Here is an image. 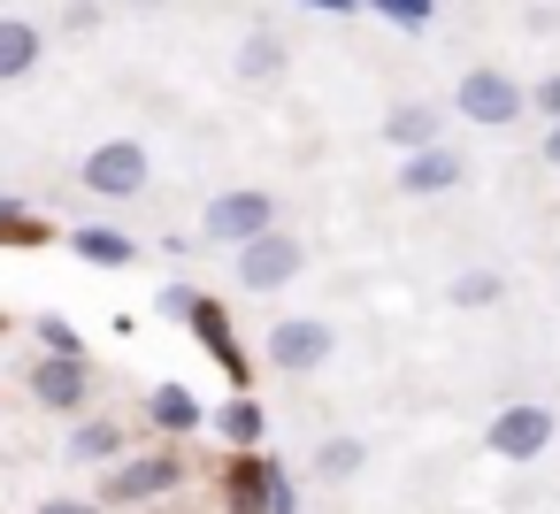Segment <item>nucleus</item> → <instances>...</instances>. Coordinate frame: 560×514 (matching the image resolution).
Instances as JSON below:
<instances>
[{
	"instance_id": "423d86ee",
	"label": "nucleus",
	"mask_w": 560,
	"mask_h": 514,
	"mask_svg": "<svg viewBox=\"0 0 560 514\" xmlns=\"http://www.w3.org/2000/svg\"><path fill=\"white\" fill-rule=\"evenodd\" d=\"M147 177H154V162H147L139 139H108V147H93L78 162V185L93 200H147Z\"/></svg>"
},
{
	"instance_id": "4468645a",
	"label": "nucleus",
	"mask_w": 560,
	"mask_h": 514,
	"mask_svg": "<svg viewBox=\"0 0 560 514\" xmlns=\"http://www.w3.org/2000/svg\"><path fill=\"white\" fill-rule=\"evenodd\" d=\"M70 254L93 261V269H131V261H139V238L116 231V223H78V231H70Z\"/></svg>"
},
{
	"instance_id": "ddd939ff",
	"label": "nucleus",
	"mask_w": 560,
	"mask_h": 514,
	"mask_svg": "<svg viewBox=\"0 0 560 514\" xmlns=\"http://www.w3.org/2000/svg\"><path fill=\"white\" fill-rule=\"evenodd\" d=\"M39 55H47V32H39L32 16H0V85L32 78V70H39Z\"/></svg>"
},
{
	"instance_id": "a211bd4d",
	"label": "nucleus",
	"mask_w": 560,
	"mask_h": 514,
	"mask_svg": "<svg viewBox=\"0 0 560 514\" xmlns=\"http://www.w3.org/2000/svg\"><path fill=\"white\" fill-rule=\"evenodd\" d=\"M70 460H101V468L124 460V422H116V414H85L78 437H70Z\"/></svg>"
},
{
	"instance_id": "bb28decb",
	"label": "nucleus",
	"mask_w": 560,
	"mask_h": 514,
	"mask_svg": "<svg viewBox=\"0 0 560 514\" xmlns=\"http://www.w3.org/2000/svg\"><path fill=\"white\" fill-rule=\"evenodd\" d=\"M537 154H545V170H560V124H545V139H537Z\"/></svg>"
},
{
	"instance_id": "20e7f679",
	"label": "nucleus",
	"mask_w": 560,
	"mask_h": 514,
	"mask_svg": "<svg viewBox=\"0 0 560 514\" xmlns=\"http://www.w3.org/2000/svg\"><path fill=\"white\" fill-rule=\"evenodd\" d=\"M231 269H238V292H284V284H300L307 246H300V238L277 223V231H261V238L231 246Z\"/></svg>"
},
{
	"instance_id": "dca6fc26",
	"label": "nucleus",
	"mask_w": 560,
	"mask_h": 514,
	"mask_svg": "<svg viewBox=\"0 0 560 514\" xmlns=\"http://www.w3.org/2000/svg\"><path fill=\"white\" fill-rule=\"evenodd\" d=\"M231 70H238V85H277L284 78V32H246L238 39V55H231Z\"/></svg>"
},
{
	"instance_id": "1a4fd4ad",
	"label": "nucleus",
	"mask_w": 560,
	"mask_h": 514,
	"mask_svg": "<svg viewBox=\"0 0 560 514\" xmlns=\"http://www.w3.org/2000/svg\"><path fill=\"white\" fill-rule=\"evenodd\" d=\"M552 407L545 399H514V407H499L491 422H483V445L499 453V460H537L545 445H552Z\"/></svg>"
},
{
	"instance_id": "a878e982",
	"label": "nucleus",
	"mask_w": 560,
	"mask_h": 514,
	"mask_svg": "<svg viewBox=\"0 0 560 514\" xmlns=\"http://www.w3.org/2000/svg\"><path fill=\"white\" fill-rule=\"evenodd\" d=\"M39 514H101V506H93V499H47Z\"/></svg>"
},
{
	"instance_id": "2eb2a0df",
	"label": "nucleus",
	"mask_w": 560,
	"mask_h": 514,
	"mask_svg": "<svg viewBox=\"0 0 560 514\" xmlns=\"http://www.w3.org/2000/svg\"><path fill=\"white\" fill-rule=\"evenodd\" d=\"M147 422H154L162 437H192V430H208V407H200L185 384H154V392H147Z\"/></svg>"
},
{
	"instance_id": "9b49d317",
	"label": "nucleus",
	"mask_w": 560,
	"mask_h": 514,
	"mask_svg": "<svg viewBox=\"0 0 560 514\" xmlns=\"http://www.w3.org/2000/svg\"><path fill=\"white\" fill-rule=\"evenodd\" d=\"M468 177V162H460V147H445V139H430V147H415L407 162H399V192L407 200H438V192H453Z\"/></svg>"
},
{
	"instance_id": "b1692460",
	"label": "nucleus",
	"mask_w": 560,
	"mask_h": 514,
	"mask_svg": "<svg viewBox=\"0 0 560 514\" xmlns=\"http://www.w3.org/2000/svg\"><path fill=\"white\" fill-rule=\"evenodd\" d=\"M529 108H537L545 124H560V70H545V78L529 85Z\"/></svg>"
},
{
	"instance_id": "9d476101",
	"label": "nucleus",
	"mask_w": 560,
	"mask_h": 514,
	"mask_svg": "<svg viewBox=\"0 0 560 514\" xmlns=\"http://www.w3.org/2000/svg\"><path fill=\"white\" fill-rule=\"evenodd\" d=\"M24 384H32V399H39L47 414H85V399H93L85 353H39V369H32Z\"/></svg>"
},
{
	"instance_id": "f3484780",
	"label": "nucleus",
	"mask_w": 560,
	"mask_h": 514,
	"mask_svg": "<svg viewBox=\"0 0 560 514\" xmlns=\"http://www.w3.org/2000/svg\"><path fill=\"white\" fill-rule=\"evenodd\" d=\"M208 422H215L231 445H261V437H269V414H261V399H254V392H231Z\"/></svg>"
},
{
	"instance_id": "4be33fe9",
	"label": "nucleus",
	"mask_w": 560,
	"mask_h": 514,
	"mask_svg": "<svg viewBox=\"0 0 560 514\" xmlns=\"http://www.w3.org/2000/svg\"><path fill=\"white\" fill-rule=\"evenodd\" d=\"M369 16H384L392 32H430L438 24V0H361Z\"/></svg>"
},
{
	"instance_id": "7ed1b4c3",
	"label": "nucleus",
	"mask_w": 560,
	"mask_h": 514,
	"mask_svg": "<svg viewBox=\"0 0 560 514\" xmlns=\"http://www.w3.org/2000/svg\"><path fill=\"white\" fill-rule=\"evenodd\" d=\"M338 353V323L330 315H277L269 338H261V361L277 376H323Z\"/></svg>"
},
{
	"instance_id": "cd10ccee",
	"label": "nucleus",
	"mask_w": 560,
	"mask_h": 514,
	"mask_svg": "<svg viewBox=\"0 0 560 514\" xmlns=\"http://www.w3.org/2000/svg\"><path fill=\"white\" fill-rule=\"evenodd\" d=\"M0 330H9V315H0Z\"/></svg>"
},
{
	"instance_id": "39448f33",
	"label": "nucleus",
	"mask_w": 560,
	"mask_h": 514,
	"mask_svg": "<svg viewBox=\"0 0 560 514\" xmlns=\"http://www.w3.org/2000/svg\"><path fill=\"white\" fill-rule=\"evenodd\" d=\"M453 108L476 124V131H506V124H522L529 116V93L506 78V70H460V85H453Z\"/></svg>"
},
{
	"instance_id": "393cba45",
	"label": "nucleus",
	"mask_w": 560,
	"mask_h": 514,
	"mask_svg": "<svg viewBox=\"0 0 560 514\" xmlns=\"http://www.w3.org/2000/svg\"><path fill=\"white\" fill-rule=\"evenodd\" d=\"M292 9H315V16H361V0H292Z\"/></svg>"
},
{
	"instance_id": "6ab92c4d",
	"label": "nucleus",
	"mask_w": 560,
	"mask_h": 514,
	"mask_svg": "<svg viewBox=\"0 0 560 514\" xmlns=\"http://www.w3.org/2000/svg\"><path fill=\"white\" fill-rule=\"evenodd\" d=\"M445 300H453L460 315H476V307H499V300H506V277H499V269H460V277L445 284Z\"/></svg>"
},
{
	"instance_id": "6e6552de",
	"label": "nucleus",
	"mask_w": 560,
	"mask_h": 514,
	"mask_svg": "<svg viewBox=\"0 0 560 514\" xmlns=\"http://www.w3.org/2000/svg\"><path fill=\"white\" fill-rule=\"evenodd\" d=\"M177 483H185V453H124V460H108V491L101 499L147 506V499H170Z\"/></svg>"
},
{
	"instance_id": "aec40b11",
	"label": "nucleus",
	"mask_w": 560,
	"mask_h": 514,
	"mask_svg": "<svg viewBox=\"0 0 560 514\" xmlns=\"http://www.w3.org/2000/svg\"><path fill=\"white\" fill-rule=\"evenodd\" d=\"M47 238H55L47 215H32L16 192H0V246H47Z\"/></svg>"
},
{
	"instance_id": "5701e85b",
	"label": "nucleus",
	"mask_w": 560,
	"mask_h": 514,
	"mask_svg": "<svg viewBox=\"0 0 560 514\" xmlns=\"http://www.w3.org/2000/svg\"><path fill=\"white\" fill-rule=\"evenodd\" d=\"M32 338H39V353H85V338H78L62 315H39V323H32Z\"/></svg>"
},
{
	"instance_id": "f257e3e1",
	"label": "nucleus",
	"mask_w": 560,
	"mask_h": 514,
	"mask_svg": "<svg viewBox=\"0 0 560 514\" xmlns=\"http://www.w3.org/2000/svg\"><path fill=\"white\" fill-rule=\"evenodd\" d=\"M162 315H185V330L208 346V361L231 376V392H254V353H246V338H238V323L223 315L215 292H200V284H162Z\"/></svg>"
},
{
	"instance_id": "f03ea898",
	"label": "nucleus",
	"mask_w": 560,
	"mask_h": 514,
	"mask_svg": "<svg viewBox=\"0 0 560 514\" xmlns=\"http://www.w3.org/2000/svg\"><path fill=\"white\" fill-rule=\"evenodd\" d=\"M223 506L231 514H300V491H292L284 460H269L261 445H238L223 460Z\"/></svg>"
},
{
	"instance_id": "412c9836",
	"label": "nucleus",
	"mask_w": 560,
	"mask_h": 514,
	"mask_svg": "<svg viewBox=\"0 0 560 514\" xmlns=\"http://www.w3.org/2000/svg\"><path fill=\"white\" fill-rule=\"evenodd\" d=\"M361 460H369V445H361V437H346V430L315 445V476H323V483H346V476H353Z\"/></svg>"
},
{
	"instance_id": "0eeeda50",
	"label": "nucleus",
	"mask_w": 560,
	"mask_h": 514,
	"mask_svg": "<svg viewBox=\"0 0 560 514\" xmlns=\"http://www.w3.org/2000/svg\"><path fill=\"white\" fill-rule=\"evenodd\" d=\"M200 231H208L215 246H246V238L277 231V192H261V185L215 192V200H208V215H200Z\"/></svg>"
},
{
	"instance_id": "f8f14e48",
	"label": "nucleus",
	"mask_w": 560,
	"mask_h": 514,
	"mask_svg": "<svg viewBox=\"0 0 560 514\" xmlns=\"http://www.w3.org/2000/svg\"><path fill=\"white\" fill-rule=\"evenodd\" d=\"M384 139H392L399 154H415V147L445 139V108H438V101H392V108H384Z\"/></svg>"
}]
</instances>
